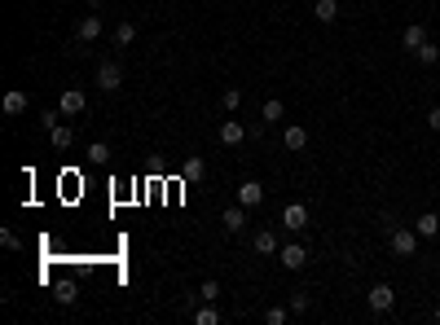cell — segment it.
I'll list each match as a JSON object with an SVG mask.
<instances>
[{
    "label": "cell",
    "instance_id": "1",
    "mask_svg": "<svg viewBox=\"0 0 440 325\" xmlns=\"http://www.w3.org/2000/svg\"><path fill=\"white\" fill-rule=\"evenodd\" d=\"M388 246H392V255H396V259H410L414 255V250H419V228H392V233H388Z\"/></svg>",
    "mask_w": 440,
    "mask_h": 325
},
{
    "label": "cell",
    "instance_id": "2",
    "mask_svg": "<svg viewBox=\"0 0 440 325\" xmlns=\"http://www.w3.org/2000/svg\"><path fill=\"white\" fill-rule=\"evenodd\" d=\"M365 304H370V312H374V317H388V312L396 308V290H392L388 282H379V286H370V295H365Z\"/></svg>",
    "mask_w": 440,
    "mask_h": 325
},
{
    "label": "cell",
    "instance_id": "3",
    "mask_svg": "<svg viewBox=\"0 0 440 325\" xmlns=\"http://www.w3.org/2000/svg\"><path fill=\"white\" fill-rule=\"evenodd\" d=\"M93 79H97L102 92H119V88H124V66H119V62H97V75H93Z\"/></svg>",
    "mask_w": 440,
    "mask_h": 325
},
{
    "label": "cell",
    "instance_id": "4",
    "mask_svg": "<svg viewBox=\"0 0 440 325\" xmlns=\"http://www.w3.org/2000/svg\"><path fill=\"white\" fill-rule=\"evenodd\" d=\"M278 259H282V268L300 273L304 264H308V246H304V242H282V250H278Z\"/></svg>",
    "mask_w": 440,
    "mask_h": 325
},
{
    "label": "cell",
    "instance_id": "5",
    "mask_svg": "<svg viewBox=\"0 0 440 325\" xmlns=\"http://www.w3.org/2000/svg\"><path fill=\"white\" fill-rule=\"evenodd\" d=\"M282 228H287V233H304L308 228V207L304 202H291V207L282 211Z\"/></svg>",
    "mask_w": 440,
    "mask_h": 325
},
{
    "label": "cell",
    "instance_id": "6",
    "mask_svg": "<svg viewBox=\"0 0 440 325\" xmlns=\"http://www.w3.org/2000/svg\"><path fill=\"white\" fill-rule=\"evenodd\" d=\"M220 228H224V233H242V228H247V207H242V202H233V207L220 211Z\"/></svg>",
    "mask_w": 440,
    "mask_h": 325
},
{
    "label": "cell",
    "instance_id": "7",
    "mask_svg": "<svg viewBox=\"0 0 440 325\" xmlns=\"http://www.w3.org/2000/svg\"><path fill=\"white\" fill-rule=\"evenodd\" d=\"M238 202H242L247 211H256L260 202H265V185H260V180H242V185H238Z\"/></svg>",
    "mask_w": 440,
    "mask_h": 325
},
{
    "label": "cell",
    "instance_id": "8",
    "mask_svg": "<svg viewBox=\"0 0 440 325\" xmlns=\"http://www.w3.org/2000/svg\"><path fill=\"white\" fill-rule=\"evenodd\" d=\"M247 137H251V132L238 124V119H224V124H220V146H229V150H233V146H242Z\"/></svg>",
    "mask_w": 440,
    "mask_h": 325
},
{
    "label": "cell",
    "instance_id": "9",
    "mask_svg": "<svg viewBox=\"0 0 440 325\" xmlns=\"http://www.w3.org/2000/svg\"><path fill=\"white\" fill-rule=\"evenodd\" d=\"M251 250H256V255H278L282 242H278V233H273V228H260V233L251 237Z\"/></svg>",
    "mask_w": 440,
    "mask_h": 325
},
{
    "label": "cell",
    "instance_id": "10",
    "mask_svg": "<svg viewBox=\"0 0 440 325\" xmlns=\"http://www.w3.org/2000/svg\"><path fill=\"white\" fill-rule=\"evenodd\" d=\"M84 106H88L84 92H79V88H66L62 101H57V110H62V115H84Z\"/></svg>",
    "mask_w": 440,
    "mask_h": 325
},
{
    "label": "cell",
    "instance_id": "11",
    "mask_svg": "<svg viewBox=\"0 0 440 325\" xmlns=\"http://www.w3.org/2000/svg\"><path fill=\"white\" fill-rule=\"evenodd\" d=\"M203 176H207V163L198 159V154H189V159L181 163V180H185V185H194V180H203Z\"/></svg>",
    "mask_w": 440,
    "mask_h": 325
},
{
    "label": "cell",
    "instance_id": "12",
    "mask_svg": "<svg viewBox=\"0 0 440 325\" xmlns=\"http://www.w3.org/2000/svg\"><path fill=\"white\" fill-rule=\"evenodd\" d=\"M75 35H79V40H84V44H93V40H97V35H102V14H88V18H79Z\"/></svg>",
    "mask_w": 440,
    "mask_h": 325
},
{
    "label": "cell",
    "instance_id": "13",
    "mask_svg": "<svg viewBox=\"0 0 440 325\" xmlns=\"http://www.w3.org/2000/svg\"><path fill=\"white\" fill-rule=\"evenodd\" d=\"M414 228H419V237H440V215L436 211H423L419 220H414Z\"/></svg>",
    "mask_w": 440,
    "mask_h": 325
},
{
    "label": "cell",
    "instance_id": "14",
    "mask_svg": "<svg viewBox=\"0 0 440 325\" xmlns=\"http://www.w3.org/2000/svg\"><path fill=\"white\" fill-rule=\"evenodd\" d=\"M282 146H287V150H304V146H308V128L291 124L287 132H282Z\"/></svg>",
    "mask_w": 440,
    "mask_h": 325
},
{
    "label": "cell",
    "instance_id": "15",
    "mask_svg": "<svg viewBox=\"0 0 440 325\" xmlns=\"http://www.w3.org/2000/svg\"><path fill=\"white\" fill-rule=\"evenodd\" d=\"M49 141H53V150H70V146H75V132H70L66 124H57V128H49Z\"/></svg>",
    "mask_w": 440,
    "mask_h": 325
},
{
    "label": "cell",
    "instance_id": "16",
    "mask_svg": "<svg viewBox=\"0 0 440 325\" xmlns=\"http://www.w3.org/2000/svg\"><path fill=\"white\" fill-rule=\"evenodd\" d=\"M414 57H419L423 66H436L440 62V40H423L419 49H414Z\"/></svg>",
    "mask_w": 440,
    "mask_h": 325
},
{
    "label": "cell",
    "instance_id": "17",
    "mask_svg": "<svg viewBox=\"0 0 440 325\" xmlns=\"http://www.w3.org/2000/svg\"><path fill=\"white\" fill-rule=\"evenodd\" d=\"M313 18L317 22H335L339 18V0H313Z\"/></svg>",
    "mask_w": 440,
    "mask_h": 325
},
{
    "label": "cell",
    "instance_id": "18",
    "mask_svg": "<svg viewBox=\"0 0 440 325\" xmlns=\"http://www.w3.org/2000/svg\"><path fill=\"white\" fill-rule=\"evenodd\" d=\"M423 40H427V27H423V22H410V27L401 31V44H405V49H419Z\"/></svg>",
    "mask_w": 440,
    "mask_h": 325
},
{
    "label": "cell",
    "instance_id": "19",
    "mask_svg": "<svg viewBox=\"0 0 440 325\" xmlns=\"http://www.w3.org/2000/svg\"><path fill=\"white\" fill-rule=\"evenodd\" d=\"M0 106H5V115H22V110H27V92H22V88L5 92V101H0Z\"/></svg>",
    "mask_w": 440,
    "mask_h": 325
},
{
    "label": "cell",
    "instance_id": "20",
    "mask_svg": "<svg viewBox=\"0 0 440 325\" xmlns=\"http://www.w3.org/2000/svg\"><path fill=\"white\" fill-rule=\"evenodd\" d=\"M282 115H287V106H282L278 97H269L265 106H260V119H265V124H278V119H282Z\"/></svg>",
    "mask_w": 440,
    "mask_h": 325
},
{
    "label": "cell",
    "instance_id": "21",
    "mask_svg": "<svg viewBox=\"0 0 440 325\" xmlns=\"http://www.w3.org/2000/svg\"><path fill=\"white\" fill-rule=\"evenodd\" d=\"M133 40H137V27H133V22H119V27H115V44H119V49H128Z\"/></svg>",
    "mask_w": 440,
    "mask_h": 325
},
{
    "label": "cell",
    "instance_id": "22",
    "mask_svg": "<svg viewBox=\"0 0 440 325\" xmlns=\"http://www.w3.org/2000/svg\"><path fill=\"white\" fill-rule=\"evenodd\" d=\"M194 321H198V325H220V312L211 308V304H198V308H194Z\"/></svg>",
    "mask_w": 440,
    "mask_h": 325
},
{
    "label": "cell",
    "instance_id": "23",
    "mask_svg": "<svg viewBox=\"0 0 440 325\" xmlns=\"http://www.w3.org/2000/svg\"><path fill=\"white\" fill-rule=\"evenodd\" d=\"M198 299H203V304H216V299H220V282H216V277H207V282L198 286Z\"/></svg>",
    "mask_w": 440,
    "mask_h": 325
},
{
    "label": "cell",
    "instance_id": "24",
    "mask_svg": "<svg viewBox=\"0 0 440 325\" xmlns=\"http://www.w3.org/2000/svg\"><path fill=\"white\" fill-rule=\"evenodd\" d=\"M88 159H93V163H106V159H111V146H106V141H93V146H88Z\"/></svg>",
    "mask_w": 440,
    "mask_h": 325
},
{
    "label": "cell",
    "instance_id": "25",
    "mask_svg": "<svg viewBox=\"0 0 440 325\" xmlns=\"http://www.w3.org/2000/svg\"><path fill=\"white\" fill-rule=\"evenodd\" d=\"M75 282H62V286H57V304H75Z\"/></svg>",
    "mask_w": 440,
    "mask_h": 325
},
{
    "label": "cell",
    "instance_id": "26",
    "mask_svg": "<svg viewBox=\"0 0 440 325\" xmlns=\"http://www.w3.org/2000/svg\"><path fill=\"white\" fill-rule=\"evenodd\" d=\"M0 246H5V250H22V242H18L14 228H0Z\"/></svg>",
    "mask_w": 440,
    "mask_h": 325
},
{
    "label": "cell",
    "instance_id": "27",
    "mask_svg": "<svg viewBox=\"0 0 440 325\" xmlns=\"http://www.w3.org/2000/svg\"><path fill=\"white\" fill-rule=\"evenodd\" d=\"M287 317H291V308H269V312H265L269 325H287Z\"/></svg>",
    "mask_w": 440,
    "mask_h": 325
},
{
    "label": "cell",
    "instance_id": "28",
    "mask_svg": "<svg viewBox=\"0 0 440 325\" xmlns=\"http://www.w3.org/2000/svg\"><path fill=\"white\" fill-rule=\"evenodd\" d=\"M291 317H304V312H308V295H291Z\"/></svg>",
    "mask_w": 440,
    "mask_h": 325
},
{
    "label": "cell",
    "instance_id": "29",
    "mask_svg": "<svg viewBox=\"0 0 440 325\" xmlns=\"http://www.w3.org/2000/svg\"><path fill=\"white\" fill-rule=\"evenodd\" d=\"M220 106H224V110H238V106H242V92H238V88H229V92L220 97Z\"/></svg>",
    "mask_w": 440,
    "mask_h": 325
},
{
    "label": "cell",
    "instance_id": "30",
    "mask_svg": "<svg viewBox=\"0 0 440 325\" xmlns=\"http://www.w3.org/2000/svg\"><path fill=\"white\" fill-rule=\"evenodd\" d=\"M40 128H44V132L57 128V110H44V115H40Z\"/></svg>",
    "mask_w": 440,
    "mask_h": 325
},
{
    "label": "cell",
    "instance_id": "31",
    "mask_svg": "<svg viewBox=\"0 0 440 325\" xmlns=\"http://www.w3.org/2000/svg\"><path fill=\"white\" fill-rule=\"evenodd\" d=\"M427 128L440 132V106H432V110H427Z\"/></svg>",
    "mask_w": 440,
    "mask_h": 325
},
{
    "label": "cell",
    "instance_id": "32",
    "mask_svg": "<svg viewBox=\"0 0 440 325\" xmlns=\"http://www.w3.org/2000/svg\"><path fill=\"white\" fill-rule=\"evenodd\" d=\"M432 317H436V321H440V304H436V312H432Z\"/></svg>",
    "mask_w": 440,
    "mask_h": 325
},
{
    "label": "cell",
    "instance_id": "33",
    "mask_svg": "<svg viewBox=\"0 0 440 325\" xmlns=\"http://www.w3.org/2000/svg\"><path fill=\"white\" fill-rule=\"evenodd\" d=\"M436 40H440V27H436Z\"/></svg>",
    "mask_w": 440,
    "mask_h": 325
},
{
    "label": "cell",
    "instance_id": "34",
    "mask_svg": "<svg viewBox=\"0 0 440 325\" xmlns=\"http://www.w3.org/2000/svg\"><path fill=\"white\" fill-rule=\"evenodd\" d=\"M88 5H97V0H88Z\"/></svg>",
    "mask_w": 440,
    "mask_h": 325
}]
</instances>
